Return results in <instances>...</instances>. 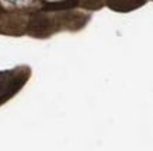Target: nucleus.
Listing matches in <instances>:
<instances>
[{
  "instance_id": "nucleus-1",
  "label": "nucleus",
  "mask_w": 153,
  "mask_h": 151,
  "mask_svg": "<svg viewBox=\"0 0 153 151\" xmlns=\"http://www.w3.org/2000/svg\"><path fill=\"white\" fill-rule=\"evenodd\" d=\"M28 78H30V69L24 66L16 67L13 70L0 71V104L6 102L16 92H19Z\"/></svg>"
},
{
  "instance_id": "nucleus-3",
  "label": "nucleus",
  "mask_w": 153,
  "mask_h": 151,
  "mask_svg": "<svg viewBox=\"0 0 153 151\" xmlns=\"http://www.w3.org/2000/svg\"><path fill=\"white\" fill-rule=\"evenodd\" d=\"M6 1H9V3H13V4H17V3H21L23 0H6Z\"/></svg>"
},
{
  "instance_id": "nucleus-2",
  "label": "nucleus",
  "mask_w": 153,
  "mask_h": 151,
  "mask_svg": "<svg viewBox=\"0 0 153 151\" xmlns=\"http://www.w3.org/2000/svg\"><path fill=\"white\" fill-rule=\"evenodd\" d=\"M148 0H111L108 6L114 9L115 11H132L143 6Z\"/></svg>"
}]
</instances>
